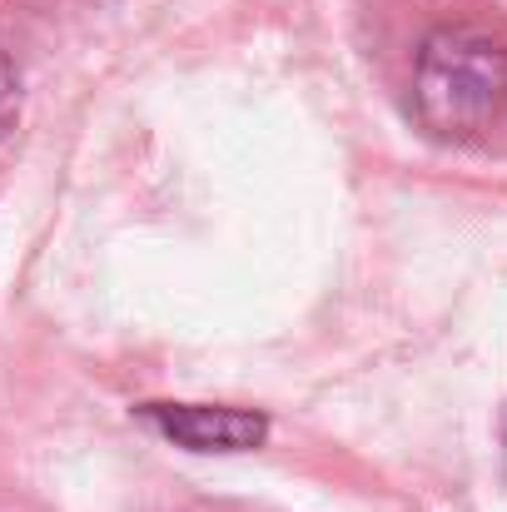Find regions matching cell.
I'll list each match as a JSON object with an SVG mask.
<instances>
[{"label":"cell","mask_w":507,"mask_h":512,"mask_svg":"<svg viewBox=\"0 0 507 512\" xmlns=\"http://www.w3.org/2000/svg\"><path fill=\"white\" fill-rule=\"evenodd\" d=\"M140 418L189 453H249L269 438V418L219 403H145Z\"/></svg>","instance_id":"2"},{"label":"cell","mask_w":507,"mask_h":512,"mask_svg":"<svg viewBox=\"0 0 507 512\" xmlns=\"http://www.w3.org/2000/svg\"><path fill=\"white\" fill-rule=\"evenodd\" d=\"M15 115H20V75H15L10 55L0 50V135L15 125Z\"/></svg>","instance_id":"3"},{"label":"cell","mask_w":507,"mask_h":512,"mask_svg":"<svg viewBox=\"0 0 507 512\" xmlns=\"http://www.w3.org/2000/svg\"><path fill=\"white\" fill-rule=\"evenodd\" d=\"M413 110L438 140H478L507 110V50L478 30H433L418 50Z\"/></svg>","instance_id":"1"}]
</instances>
